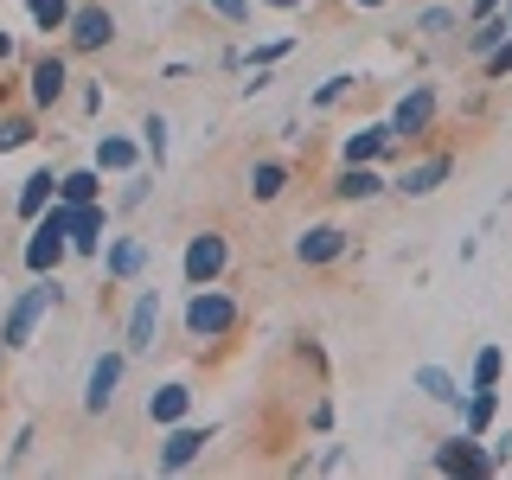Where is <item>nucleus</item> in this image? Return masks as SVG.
<instances>
[{"label": "nucleus", "mask_w": 512, "mask_h": 480, "mask_svg": "<svg viewBox=\"0 0 512 480\" xmlns=\"http://www.w3.org/2000/svg\"><path fill=\"white\" fill-rule=\"evenodd\" d=\"M64 256H71V205L52 199L39 218H32V237H26L20 263H26V276H58Z\"/></svg>", "instance_id": "nucleus-1"}, {"label": "nucleus", "mask_w": 512, "mask_h": 480, "mask_svg": "<svg viewBox=\"0 0 512 480\" xmlns=\"http://www.w3.org/2000/svg\"><path fill=\"white\" fill-rule=\"evenodd\" d=\"M64 301V288H58V276H32V288H20V301L7 308V320H0V346H26L32 340V327H39L45 314H52Z\"/></svg>", "instance_id": "nucleus-2"}, {"label": "nucleus", "mask_w": 512, "mask_h": 480, "mask_svg": "<svg viewBox=\"0 0 512 480\" xmlns=\"http://www.w3.org/2000/svg\"><path fill=\"white\" fill-rule=\"evenodd\" d=\"M180 320H186L192 340H224V333L237 327V301L224 295L218 282H205V288H192V295H186V314Z\"/></svg>", "instance_id": "nucleus-3"}, {"label": "nucleus", "mask_w": 512, "mask_h": 480, "mask_svg": "<svg viewBox=\"0 0 512 480\" xmlns=\"http://www.w3.org/2000/svg\"><path fill=\"white\" fill-rule=\"evenodd\" d=\"M180 269H186V288H205V282H218L224 269H231V244H224V231H192V237H186V256H180Z\"/></svg>", "instance_id": "nucleus-4"}, {"label": "nucleus", "mask_w": 512, "mask_h": 480, "mask_svg": "<svg viewBox=\"0 0 512 480\" xmlns=\"http://www.w3.org/2000/svg\"><path fill=\"white\" fill-rule=\"evenodd\" d=\"M205 448H212V423H173L167 442H160V455H154V468L160 474H186Z\"/></svg>", "instance_id": "nucleus-5"}, {"label": "nucleus", "mask_w": 512, "mask_h": 480, "mask_svg": "<svg viewBox=\"0 0 512 480\" xmlns=\"http://www.w3.org/2000/svg\"><path fill=\"white\" fill-rule=\"evenodd\" d=\"M346 250H352V237L340 224H301L295 231V263L301 269H327V263H340Z\"/></svg>", "instance_id": "nucleus-6"}, {"label": "nucleus", "mask_w": 512, "mask_h": 480, "mask_svg": "<svg viewBox=\"0 0 512 480\" xmlns=\"http://www.w3.org/2000/svg\"><path fill=\"white\" fill-rule=\"evenodd\" d=\"M71 52H109L116 45V13L103 7V0H90V7H71Z\"/></svg>", "instance_id": "nucleus-7"}, {"label": "nucleus", "mask_w": 512, "mask_h": 480, "mask_svg": "<svg viewBox=\"0 0 512 480\" xmlns=\"http://www.w3.org/2000/svg\"><path fill=\"white\" fill-rule=\"evenodd\" d=\"M148 263H154V244L148 237H109V250H103V282H141L148 276Z\"/></svg>", "instance_id": "nucleus-8"}, {"label": "nucleus", "mask_w": 512, "mask_h": 480, "mask_svg": "<svg viewBox=\"0 0 512 480\" xmlns=\"http://www.w3.org/2000/svg\"><path fill=\"white\" fill-rule=\"evenodd\" d=\"M384 122H391V135H397V141L429 135V122H436V90H429V84H410L404 96H397V109H391Z\"/></svg>", "instance_id": "nucleus-9"}, {"label": "nucleus", "mask_w": 512, "mask_h": 480, "mask_svg": "<svg viewBox=\"0 0 512 480\" xmlns=\"http://www.w3.org/2000/svg\"><path fill=\"white\" fill-rule=\"evenodd\" d=\"M122 372H128V352H96V365H90V378H84V410L90 416H103L109 404H116V391H122Z\"/></svg>", "instance_id": "nucleus-10"}, {"label": "nucleus", "mask_w": 512, "mask_h": 480, "mask_svg": "<svg viewBox=\"0 0 512 480\" xmlns=\"http://www.w3.org/2000/svg\"><path fill=\"white\" fill-rule=\"evenodd\" d=\"M154 333H160V288H141L135 308H128V320H122V352H128V359L154 352Z\"/></svg>", "instance_id": "nucleus-11"}, {"label": "nucleus", "mask_w": 512, "mask_h": 480, "mask_svg": "<svg viewBox=\"0 0 512 480\" xmlns=\"http://www.w3.org/2000/svg\"><path fill=\"white\" fill-rule=\"evenodd\" d=\"M448 173H455V154H423V160H410L404 173L391 180V192H404V199H429V192H442L448 186Z\"/></svg>", "instance_id": "nucleus-12"}, {"label": "nucleus", "mask_w": 512, "mask_h": 480, "mask_svg": "<svg viewBox=\"0 0 512 480\" xmlns=\"http://www.w3.org/2000/svg\"><path fill=\"white\" fill-rule=\"evenodd\" d=\"M64 90H71V64H64V52L32 58V77H26L32 109H58V103H64Z\"/></svg>", "instance_id": "nucleus-13"}, {"label": "nucleus", "mask_w": 512, "mask_h": 480, "mask_svg": "<svg viewBox=\"0 0 512 480\" xmlns=\"http://www.w3.org/2000/svg\"><path fill=\"white\" fill-rule=\"evenodd\" d=\"M436 474H500V468H493V455L480 448V436L461 429V436H448L436 448Z\"/></svg>", "instance_id": "nucleus-14"}, {"label": "nucleus", "mask_w": 512, "mask_h": 480, "mask_svg": "<svg viewBox=\"0 0 512 480\" xmlns=\"http://www.w3.org/2000/svg\"><path fill=\"white\" fill-rule=\"evenodd\" d=\"M103 231H109V205L103 199L71 205V250L77 256H103Z\"/></svg>", "instance_id": "nucleus-15"}, {"label": "nucleus", "mask_w": 512, "mask_h": 480, "mask_svg": "<svg viewBox=\"0 0 512 480\" xmlns=\"http://www.w3.org/2000/svg\"><path fill=\"white\" fill-rule=\"evenodd\" d=\"M410 384L429 397V404H442V410H455V416H461V404H468V391H461V378L448 372V365H416Z\"/></svg>", "instance_id": "nucleus-16"}, {"label": "nucleus", "mask_w": 512, "mask_h": 480, "mask_svg": "<svg viewBox=\"0 0 512 480\" xmlns=\"http://www.w3.org/2000/svg\"><path fill=\"white\" fill-rule=\"evenodd\" d=\"M333 192H340L346 205H365V199H378V192H391V180L378 173V160H359V167H346V160H340V180H333Z\"/></svg>", "instance_id": "nucleus-17"}, {"label": "nucleus", "mask_w": 512, "mask_h": 480, "mask_svg": "<svg viewBox=\"0 0 512 480\" xmlns=\"http://www.w3.org/2000/svg\"><path fill=\"white\" fill-rule=\"evenodd\" d=\"M391 148H397L391 122H372V128H352V135L340 141V160H346V167H359V160H384Z\"/></svg>", "instance_id": "nucleus-18"}, {"label": "nucleus", "mask_w": 512, "mask_h": 480, "mask_svg": "<svg viewBox=\"0 0 512 480\" xmlns=\"http://www.w3.org/2000/svg\"><path fill=\"white\" fill-rule=\"evenodd\" d=\"M186 416H192V384L173 378V384H160V391L148 397V423L154 429H173V423H186Z\"/></svg>", "instance_id": "nucleus-19"}, {"label": "nucleus", "mask_w": 512, "mask_h": 480, "mask_svg": "<svg viewBox=\"0 0 512 480\" xmlns=\"http://www.w3.org/2000/svg\"><path fill=\"white\" fill-rule=\"evenodd\" d=\"M96 167L103 173H135L141 167V141H128V135H96Z\"/></svg>", "instance_id": "nucleus-20"}, {"label": "nucleus", "mask_w": 512, "mask_h": 480, "mask_svg": "<svg viewBox=\"0 0 512 480\" xmlns=\"http://www.w3.org/2000/svg\"><path fill=\"white\" fill-rule=\"evenodd\" d=\"M58 199L64 205H90V199H103V167H71V173H58Z\"/></svg>", "instance_id": "nucleus-21"}, {"label": "nucleus", "mask_w": 512, "mask_h": 480, "mask_svg": "<svg viewBox=\"0 0 512 480\" xmlns=\"http://www.w3.org/2000/svg\"><path fill=\"white\" fill-rule=\"evenodd\" d=\"M52 199H58V173H52V167H39V173H26V180H20V218H26V224L39 218Z\"/></svg>", "instance_id": "nucleus-22"}, {"label": "nucleus", "mask_w": 512, "mask_h": 480, "mask_svg": "<svg viewBox=\"0 0 512 480\" xmlns=\"http://www.w3.org/2000/svg\"><path fill=\"white\" fill-rule=\"evenodd\" d=\"M461 32H468V39H461V45H468V58H487L500 39H512V20H506V13H487V20H468Z\"/></svg>", "instance_id": "nucleus-23"}, {"label": "nucleus", "mask_w": 512, "mask_h": 480, "mask_svg": "<svg viewBox=\"0 0 512 480\" xmlns=\"http://www.w3.org/2000/svg\"><path fill=\"white\" fill-rule=\"evenodd\" d=\"M282 192H288V160H256V167H250V199L276 205Z\"/></svg>", "instance_id": "nucleus-24"}, {"label": "nucleus", "mask_w": 512, "mask_h": 480, "mask_svg": "<svg viewBox=\"0 0 512 480\" xmlns=\"http://www.w3.org/2000/svg\"><path fill=\"white\" fill-rule=\"evenodd\" d=\"M493 416H500V391H468V404H461V429L487 442L493 436Z\"/></svg>", "instance_id": "nucleus-25"}, {"label": "nucleus", "mask_w": 512, "mask_h": 480, "mask_svg": "<svg viewBox=\"0 0 512 480\" xmlns=\"http://www.w3.org/2000/svg\"><path fill=\"white\" fill-rule=\"evenodd\" d=\"M461 26H468V13H461V7H423V13H416V32H423V39L429 45H442V39H455V32Z\"/></svg>", "instance_id": "nucleus-26"}, {"label": "nucleus", "mask_w": 512, "mask_h": 480, "mask_svg": "<svg viewBox=\"0 0 512 480\" xmlns=\"http://www.w3.org/2000/svg\"><path fill=\"white\" fill-rule=\"evenodd\" d=\"M500 378H506V352L500 346H480L474 352V372H468V391H500Z\"/></svg>", "instance_id": "nucleus-27"}, {"label": "nucleus", "mask_w": 512, "mask_h": 480, "mask_svg": "<svg viewBox=\"0 0 512 480\" xmlns=\"http://www.w3.org/2000/svg\"><path fill=\"white\" fill-rule=\"evenodd\" d=\"M39 141V122H32V109H20V116H0V154H20Z\"/></svg>", "instance_id": "nucleus-28"}, {"label": "nucleus", "mask_w": 512, "mask_h": 480, "mask_svg": "<svg viewBox=\"0 0 512 480\" xmlns=\"http://www.w3.org/2000/svg\"><path fill=\"white\" fill-rule=\"evenodd\" d=\"M167 135H173V128H167V116H160V109H148V116H141V154L154 160V173L167 167Z\"/></svg>", "instance_id": "nucleus-29"}, {"label": "nucleus", "mask_w": 512, "mask_h": 480, "mask_svg": "<svg viewBox=\"0 0 512 480\" xmlns=\"http://www.w3.org/2000/svg\"><path fill=\"white\" fill-rule=\"evenodd\" d=\"M148 192H154V167H135V173H122L116 212H141V205H148Z\"/></svg>", "instance_id": "nucleus-30"}, {"label": "nucleus", "mask_w": 512, "mask_h": 480, "mask_svg": "<svg viewBox=\"0 0 512 480\" xmlns=\"http://www.w3.org/2000/svg\"><path fill=\"white\" fill-rule=\"evenodd\" d=\"M26 20L39 32H64L71 26V0H26Z\"/></svg>", "instance_id": "nucleus-31"}, {"label": "nucleus", "mask_w": 512, "mask_h": 480, "mask_svg": "<svg viewBox=\"0 0 512 480\" xmlns=\"http://www.w3.org/2000/svg\"><path fill=\"white\" fill-rule=\"evenodd\" d=\"M352 84H359V77H352V71H333L327 84H320V90L308 96V103H314V109H333V103H346V96H352Z\"/></svg>", "instance_id": "nucleus-32"}, {"label": "nucleus", "mask_w": 512, "mask_h": 480, "mask_svg": "<svg viewBox=\"0 0 512 480\" xmlns=\"http://www.w3.org/2000/svg\"><path fill=\"white\" fill-rule=\"evenodd\" d=\"M288 52H295V39H269V45H250L244 64H250V71H269V64H282Z\"/></svg>", "instance_id": "nucleus-33"}, {"label": "nucleus", "mask_w": 512, "mask_h": 480, "mask_svg": "<svg viewBox=\"0 0 512 480\" xmlns=\"http://www.w3.org/2000/svg\"><path fill=\"white\" fill-rule=\"evenodd\" d=\"M480 77H487V84H506L512 77V39H500L487 58H480Z\"/></svg>", "instance_id": "nucleus-34"}, {"label": "nucleus", "mask_w": 512, "mask_h": 480, "mask_svg": "<svg viewBox=\"0 0 512 480\" xmlns=\"http://www.w3.org/2000/svg\"><path fill=\"white\" fill-rule=\"evenodd\" d=\"M205 7L218 13L224 26H250V13H256V0H205Z\"/></svg>", "instance_id": "nucleus-35"}, {"label": "nucleus", "mask_w": 512, "mask_h": 480, "mask_svg": "<svg viewBox=\"0 0 512 480\" xmlns=\"http://www.w3.org/2000/svg\"><path fill=\"white\" fill-rule=\"evenodd\" d=\"M32 442H39V436H32V423L20 429V436H13V448H7V468H26V455H32Z\"/></svg>", "instance_id": "nucleus-36"}, {"label": "nucleus", "mask_w": 512, "mask_h": 480, "mask_svg": "<svg viewBox=\"0 0 512 480\" xmlns=\"http://www.w3.org/2000/svg\"><path fill=\"white\" fill-rule=\"evenodd\" d=\"M77 103H84V116H96V109H103V84H84V90H77Z\"/></svg>", "instance_id": "nucleus-37"}, {"label": "nucleus", "mask_w": 512, "mask_h": 480, "mask_svg": "<svg viewBox=\"0 0 512 480\" xmlns=\"http://www.w3.org/2000/svg\"><path fill=\"white\" fill-rule=\"evenodd\" d=\"M487 455H493V468L506 474V461H512V436H493V448H487Z\"/></svg>", "instance_id": "nucleus-38"}, {"label": "nucleus", "mask_w": 512, "mask_h": 480, "mask_svg": "<svg viewBox=\"0 0 512 480\" xmlns=\"http://www.w3.org/2000/svg\"><path fill=\"white\" fill-rule=\"evenodd\" d=\"M308 423H314V429H333V404H327V397H320V404L308 410Z\"/></svg>", "instance_id": "nucleus-39"}, {"label": "nucleus", "mask_w": 512, "mask_h": 480, "mask_svg": "<svg viewBox=\"0 0 512 480\" xmlns=\"http://www.w3.org/2000/svg\"><path fill=\"white\" fill-rule=\"evenodd\" d=\"M7 58H13V32L0 26V64H7Z\"/></svg>", "instance_id": "nucleus-40"}, {"label": "nucleus", "mask_w": 512, "mask_h": 480, "mask_svg": "<svg viewBox=\"0 0 512 480\" xmlns=\"http://www.w3.org/2000/svg\"><path fill=\"white\" fill-rule=\"evenodd\" d=\"M263 7H282V13H295V7H308V0H263Z\"/></svg>", "instance_id": "nucleus-41"}, {"label": "nucleus", "mask_w": 512, "mask_h": 480, "mask_svg": "<svg viewBox=\"0 0 512 480\" xmlns=\"http://www.w3.org/2000/svg\"><path fill=\"white\" fill-rule=\"evenodd\" d=\"M352 7H365V13H372V7H384V0H352Z\"/></svg>", "instance_id": "nucleus-42"}, {"label": "nucleus", "mask_w": 512, "mask_h": 480, "mask_svg": "<svg viewBox=\"0 0 512 480\" xmlns=\"http://www.w3.org/2000/svg\"><path fill=\"white\" fill-rule=\"evenodd\" d=\"M154 7H180V0H154Z\"/></svg>", "instance_id": "nucleus-43"}, {"label": "nucleus", "mask_w": 512, "mask_h": 480, "mask_svg": "<svg viewBox=\"0 0 512 480\" xmlns=\"http://www.w3.org/2000/svg\"><path fill=\"white\" fill-rule=\"evenodd\" d=\"M500 13H506V20H512V0H506V7H500Z\"/></svg>", "instance_id": "nucleus-44"}]
</instances>
